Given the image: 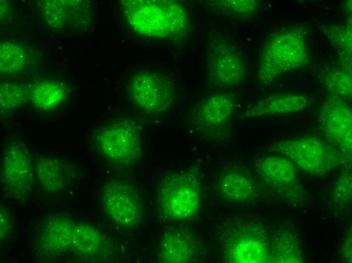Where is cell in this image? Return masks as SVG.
<instances>
[{"label":"cell","mask_w":352,"mask_h":263,"mask_svg":"<svg viewBox=\"0 0 352 263\" xmlns=\"http://www.w3.org/2000/svg\"><path fill=\"white\" fill-rule=\"evenodd\" d=\"M128 23L141 34L176 38L185 33L188 18L179 3L169 0H129L122 5Z\"/></svg>","instance_id":"obj_1"},{"label":"cell","mask_w":352,"mask_h":263,"mask_svg":"<svg viewBox=\"0 0 352 263\" xmlns=\"http://www.w3.org/2000/svg\"><path fill=\"white\" fill-rule=\"evenodd\" d=\"M309 54L304 36L296 30L278 32L270 36L261 50L257 77L269 83L281 74L298 69L309 62Z\"/></svg>","instance_id":"obj_2"},{"label":"cell","mask_w":352,"mask_h":263,"mask_svg":"<svg viewBox=\"0 0 352 263\" xmlns=\"http://www.w3.org/2000/svg\"><path fill=\"white\" fill-rule=\"evenodd\" d=\"M201 180L195 168L173 171L161 178L157 201L166 218L184 220L197 213L200 203Z\"/></svg>","instance_id":"obj_3"},{"label":"cell","mask_w":352,"mask_h":263,"mask_svg":"<svg viewBox=\"0 0 352 263\" xmlns=\"http://www.w3.org/2000/svg\"><path fill=\"white\" fill-rule=\"evenodd\" d=\"M95 143L102 155L120 166H131L141 156L140 129L131 119H118L105 126L98 132Z\"/></svg>","instance_id":"obj_4"},{"label":"cell","mask_w":352,"mask_h":263,"mask_svg":"<svg viewBox=\"0 0 352 263\" xmlns=\"http://www.w3.org/2000/svg\"><path fill=\"white\" fill-rule=\"evenodd\" d=\"M209 42L204 57L205 79L215 89L236 86L244 80L247 65L239 50L224 39Z\"/></svg>","instance_id":"obj_5"},{"label":"cell","mask_w":352,"mask_h":263,"mask_svg":"<svg viewBox=\"0 0 352 263\" xmlns=\"http://www.w3.org/2000/svg\"><path fill=\"white\" fill-rule=\"evenodd\" d=\"M235 107L234 101L229 95L209 96L199 102L191 111V127L203 139L226 140L229 136Z\"/></svg>","instance_id":"obj_6"},{"label":"cell","mask_w":352,"mask_h":263,"mask_svg":"<svg viewBox=\"0 0 352 263\" xmlns=\"http://www.w3.org/2000/svg\"><path fill=\"white\" fill-rule=\"evenodd\" d=\"M128 93L133 104L150 114L165 112L175 98L171 80L166 75L156 72L135 74L129 81Z\"/></svg>","instance_id":"obj_7"},{"label":"cell","mask_w":352,"mask_h":263,"mask_svg":"<svg viewBox=\"0 0 352 263\" xmlns=\"http://www.w3.org/2000/svg\"><path fill=\"white\" fill-rule=\"evenodd\" d=\"M31 155L22 144L13 143L2 156L1 182L4 193L10 197L23 199L29 195L34 177Z\"/></svg>","instance_id":"obj_8"},{"label":"cell","mask_w":352,"mask_h":263,"mask_svg":"<svg viewBox=\"0 0 352 263\" xmlns=\"http://www.w3.org/2000/svg\"><path fill=\"white\" fill-rule=\"evenodd\" d=\"M136 188L123 180L108 182L101 191V199L106 212L116 224L124 228H134L141 223L143 204Z\"/></svg>","instance_id":"obj_9"},{"label":"cell","mask_w":352,"mask_h":263,"mask_svg":"<svg viewBox=\"0 0 352 263\" xmlns=\"http://www.w3.org/2000/svg\"><path fill=\"white\" fill-rule=\"evenodd\" d=\"M276 148L294 165L311 174L322 173L330 164L329 148L317 138L302 137L280 141Z\"/></svg>","instance_id":"obj_10"},{"label":"cell","mask_w":352,"mask_h":263,"mask_svg":"<svg viewBox=\"0 0 352 263\" xmlns=\"http://www.w3.org/2000/svg\"><path fill=\"white\" fill-rule=\"evenodd\" d=\"M351 115L350 107L335 96L325 102L319 114V124L326 136L340 148L350 152Z\"/></svg>","instance_id":"obj_11"},{"label":"cell","mask_w":352,"mask_h":263,"mask_svg":"<svg viewBox=\"0 0 352 263\" xmlns=\"http://www.w3.org/2000/svg\"><path fill=\"white\" fill-rule=\"evenodd\" d=\"M201 245L194 234L185 229L170 230L162 237L158 257L163 262H190L197 260Z\"/></svg>","instance_id":"obj_12"},{"label":"cell","mask_w":352,"mask_h":263,"mask_svg":"<svg viewBox=\"0 0 352 263\" xmlns=\"http://www.w3.org/2000/svg\"><path fill=\"white\" fill-rule=\"evenodd\" d=\"M224 235V253L232 262H265L268 249L264 240L252 234L237 235L226 232Z\"/></svg>","instance_id":"obj_13"},{"label":"cell","mask_w":352,"mask_h":263,"mask_svg":"<svg viewBox=\"0 0 352 263\" xmlns=\"http://www.w3.org/2000/svg\"><path fill=\"white\" fill-rule=\"evenodd\" d=\"M308 104L309 99L304 95H271L257 102L246 111L244 117L290 114L303 110Z\"/></svg>","instance_id":"obj_14"},{"label":"cell","mask_w":352,"mask_h":263,"mask_svg":"<svg viewBox=\"0 0 352 263\" xmlns=\"http://www.w3.org/2000/svg\"><path fill=\"white\" fill-rule=\"evenodd\" d=\"M34 176L47 191L62 189L72 177L71 169L63 161L51 156H42L34 162Z\"/></svg>","instance_id":"obj_15"},{"label":"cell","mask_w":352,"mask_h":263,"mask_svg":"<svg viewBox=\"0 0 352 263\" xmlns=\"http://www.w3.org/2000/svg\"><path fill=\"white\" fill-rule=\"evenodd\" d=\"M75 224L66 217L52 216L44 223L40 232L43 249L52 253L63 252L72 246V234Z\"/></svg>","instance_id":"obj_16"},{"label":"cell","mask_w":352,"mask_h":263,"mask_svg":"<svg viewBox=\"0 0 352 263\" xmlns=\"http://www.w3.org/2000/svg\"><path fill=\"white\" fill-rule=\"evenodd\" d=\"M257 169L261 177L273 186L286 187L295 180V165L286 157L267 156L261 160Z\"/></svg>","instance_id":"obj_17"},{"label":"cell","mask_w":352,"mask_h":263,"mask_svg":"<svg viewBox=\"0 0 352 263\" xmlns=\"http://www.w3.org/2000/svg\"><path fill=\"white\" fill-rule=\"evenodd\" d=\"M64 84L56 80L43 79L35 82L29 89V97L37 109L50 110L56 107L65 98Z\"/></svg>","instance_id":"obj_18"},{"label":"cell","mask_w":352,"mask_h":263,"mask_svg":"<svg viewBox=\"0 0 352 263\" xmlns=\"http://www.w3.org/2000/svg\"><path fill=\"white\" fill-rule=\"evenodd\" d=\"M219 191L229 200L244 202L252 196L253 186L251 181L243 174L230 171L221 176Z\"/></svg>","instance_id":"obj_19"},{"label":"cell","mask_w":352,"mask_h":263,"mask_svg":"<svg viewBox=\"0 0 352 263\" xmlns=\"http://www.w3.org/2000/svg\"><path fill=\"white\" fill-rule=\"evenodd\" d=\"M103 243L99 231L92 226L86 224H75L72 234V246L83 255L98 253Z\"/></svg>","instance_id":"obj_20"},{"label":"cell","mask_w":352,"mask_h":263,"mask_svg":"<svg viewBox=\"0 0 352 263\" xmlns=\"http://www.w3.org/2000/svg\"><path fill=\"white\" fill-rule=\"evenodd\" d=\"M29 97V89L20 83L4 81L0 85V105L2 112L13 110Z\"/></svg>","instance_id":"obj_21"},{"label":"cell","mask_w":352,"mask_h":263,"mask_svg":"<svg viewBox=\"0 0 352 263\" xmlns=\"http://www.w3.org/2000/svg\"><path fill=\"white\" fill-rule=\"evenodd\" d=\"M25 54L17 45L5 42L0 47L1 71L12 74L18 72L25 64Z\"/></svg>","instance_id":"obj_22"},{"label":"cell","mask_w":352,"mask_h":263,"mask_svg":"<svg viewBox=\"0 0 352 263\" xmlns=\"http://www.w3.org/2000/svg\"><path fill=\"white\" fill-rule=\"evenodd\" d=\"M324 82L326 87L334 96L341 98L351 96V76L346 71L335 70L330 72L325 77Z\"/></svg>","instance_id":"obj_23"},{"label":"cell","mask_w":352,"mask_h":263,"mask_svg":"<svg viewBox=\"0 0 352 263\" xmlns=\"http://www.w3.org/2000/svg\"><path fill=\"white\" fill-rule=\"evenodd\" d=\"M219 5L237 15H246L254 13L258 8L257 1L254 0L219 1Z\"/></svg>","instance_id":"obj_24"},{"label":"cell","mask_w":352,"mask_h":263,"mask_svg":"<svg viewBox=\"0 0 352 263\" xmlns=\"http://www.w3.org/2000/svg\"><path fill=\"white\" fill-rule=\"evenodd\" d=\"M12 225L8 212L4 208L1 209V237H4L9 231Z\"/></svg>","instance_id":"obj_25"}]
</instances>
